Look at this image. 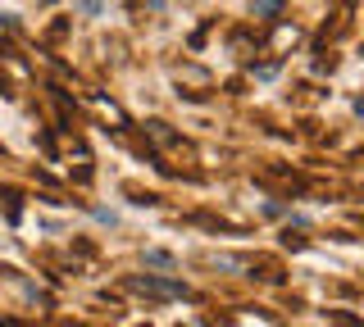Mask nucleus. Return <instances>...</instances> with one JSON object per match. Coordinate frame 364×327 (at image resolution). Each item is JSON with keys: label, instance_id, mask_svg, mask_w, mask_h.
Returning <instances> with one entry per match:
<instances>
[{"label": "nucleus", "instance_id": "nucleus-1", "mask_svg": "<svg viewBox=\"0 0 364 327\" xmlns=\"http://www.w3.org/2000/svg\"><path fill=\"white\" fill-rule=\"evenodd\" d=\"M128 287L136 291V296H151V300H178V296H187L182 291V282H164V277H128Z\"/></svg>", "mask_w": 364, "mask_h": 327}, {"label": "nucleus", "instance_id": "nucleus-2", "mask_svg": "<svg viewBox=\"0 0 364 327\" xmlns=\"http://www.w3.org/2000/svg\"><path fill=\"white\" fill-rule=\"evenodd\" d=\"M282 9V0H250V14L255 18H273Z\"/></svg>", "mask_w": 364, "mask_h": 327}, {"label": "nucleus", "instance_id": "nucleus-3", "mask_svg": "<svg viewBox=\"0 0 364 327\" xmlns=\"http://www.w3.org/2000/svg\"><path fill=\"white\" fill-rule=\"evenodd\" d=\"M355 109H360V114H364V100H355Z\"/></svg>", "mask_w": 364, "mask_h": 327}]
</instances>
